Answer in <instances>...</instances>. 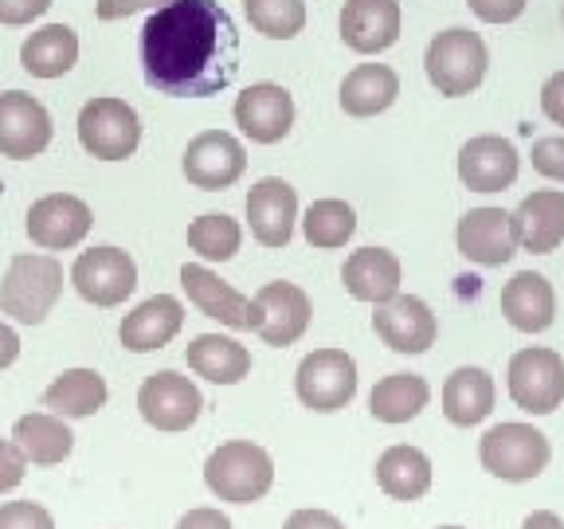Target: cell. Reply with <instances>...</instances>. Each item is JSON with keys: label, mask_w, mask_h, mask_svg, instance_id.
<instances>
[{"label": "cell", "mask_w": 564, "mask_h": 529, "mask_svg": "<svg viewBox=\"0 0 564 529\" xmlns=\"http://www.w3.org/2000/svg\"><path fill=\"white\" fill-rule=\"evenodd\" d=\"M141 71L158 95L208 98L239 75V32L220 0H173L141 28Z\"/></svg>", "instance_id": "1"}, {"label": "cell", "mask_w": 564, "mask_h": 529, "mask_svg": "<svg viewBox=\"0 0 564 529\" xmlns=\"http://www.w3.org/2000/svg\"><path fill=\"white\" fill-rule=\"evenodd\" d=\"M63 294V267L55 256L44 251H24L12 256L4 282H0V314L17 317L24 326H40L55 310Z\"/></svg>", "instance_id": "2"}, {"label": "cell", "mask_w": 564, "mask_h": 529, "mask_svg": "<svg viewBox=\"0 0 564 529\" xmlns=\"http://www.w3.org/2000/svg\"><path fill=\"white\" fill-rule=\"evenodd\" d=\"M204 483L208 490L231 506H251L259 503L274 486V463L259 443L251 440H231L220 443L204 463Z\"/></svg>", "instance_id": "3"}, {"label": "cell", "mask_w": 564, "mask_h": 529, "mask_svg": "<svg viewBox=\"0 0 564 529\" xmlns=\"http://www.w3.org/2000/svg\"><path fill=\"white\" fill-rule=\"evenodd\" d=\"M486 67H490V52H486L482 35L470 28H447L427 44L423 55V71L427 83L440 90L443 98H463L470 90L482 87Z\"/></svg>", "instance_id": "4"}, {"label": "cell", "mask_w": 564, "mask_h": 529, "mask_svg": "<svg viewBox=\"0 0 564 529\" xmlns=\"http://www.w3.org/2000/svg\"><path fill=\"white\" fill-rule=\"evenodd\" d=\"M549 455H553V447H549L545 432H538L533 423H494L478 443L482 467L506 483L538 478L549 467Z\"/></svg>", "instance_id": "5"}, {"label": "cell", "mask_w": 564, "mask_h": 529, "mask_svg": "<svg viewBox=\"0 0 564 529\" xmlns=\"http://www.w3.org/2000/svg\"><path fill=\"white\" fill-rule=\"evenodd\" d=\"M510 400L529 415H549L564 404V357L545 345H529L510 357L506 369Z\"/></svg>", "instance_id": "6"}, {"label": "cell", "mask_w": 564, "mask_h": 529, "mask_svg": "<svg viewBox=\"0 0 564 529\" xmlns=\"http://www.w3.org/2000/svg\"><path fill=\"white\" fill-rule=\"evenodd\" d=\"M79 145L98 161H126L141 145V118L126 98H90L79 110Z\"/></svg>", "instance_id": "7"}, {"label": "cell", "mask_w": 564, "mask_h": 529, "mask_svg": "<svg viewBox=\"0 0 564 529\" xmlns=\"http://www.w3.org/2000/svg\"><path fill=\"white\" fill-rule=\"evenodd\" d=\"M294 388L310 412H341L357 397V361L345 349H314L302 357Z\"/></svg>", "instance_id": "8"}, {"label": "cell", "mask_w": 564, "mask_h": 529, "mask_svg": "<svg viewBox=\"0 0 564 529\" xmlns=\"http://www.w3.org/2000/svg\"><path fill=\"white\" fill-rule=\"evenodd\" d=\"M310 294L294 282H267L251 299V314H247V330H256L267 345L286 349L310 330Z\"/></svg>", "instance_id": "9"}, {"label": "cell", "mask_w": 564, "mask_h": 529, "mask_svg": "<svg viewBox=\"0 0 564 529\" xmlns=\"http://www.w3.org/2000/svg\"><path fill=\"white\" fill-rule=\"evenodd\" d=\"M70 287L90 306H122L138 291V263L126 256L122 247H90L70 267Z\"/></svg>", "instance_id": "10"}, {"label": "cell", "mask_w": 564, "mask_h": 529, "mask_svg": "<svg viewBox=\"0 0 564 529\" xmlns=\"http://www.w3.org/2000/svg\"><path fill=\"white\" fill-rule=\"evenodd\" d=\"M200 408H204L200 388L173 369L153 373L138 388L141 420L150 423V428H158V432H188L200 420Z\"/></svg>", "instance_id": "11"}, {"label": "cell", "mask_w": 564, "mask_h": 529, "mask_svg": "<svg viewBox=\"0 0 564 529\" xmlns=\"http://www.w3.org/2000/svg\"><path fill=\"white\" fill-rule=\"evenodd\" d=\"M181 169H185L188 185L193 188L220 193V188H231L239 176H243L247 150H243V141L231 138L228 130H204L188 141L185 158H181Z\"/></svg>", "instance_id": "12"}, {"label": "cell", "mask_w": 564, "mask_h": 529, "mask_svg": "<svg viewBox=\"0 0 564 529\" xmlns=\"http://www.w3.org/2000/svg\"><path fill=\"white\" fill-rule=\"evenodd\" d=\"M52 115L44 110V102L24 90H4L0 95V158L28 161L52 145Z\"/></svg>", "instance_id": "13"}, {"label": "cell", "mask_w": 564, "mask_h": 529, "mask_svg": "<svg viewBox=\"0 0 564 529\" xmlns=\"http://www.w3.org/2000/svg\"><path fill=\"white\" fill-rule=\"evenodd\" d=\"M458 256L470 259L478 267H502L518 256V231H513V216L502 208H470L455 231Z\"/></svg>", "instance_id": "14"}, {"label": "cell", "mask_w": 564, "mask_h": 529, "mask_svg": "<svg viewBox=\"0 0 564 529\" xmlns=\"http://www.w3.org/2000/svg\"><path fill=\"white\" fill-rule=\"evenodd\" d=\"M372 330L392 353H427L440 337L432 306L415 294H397V299L380 302L372 314Z\"/></svg>", "instance_id": "15"}, {"label": "cell", "mask_w": 564, "mask_h": 529, "mask_svg": "<svg viewBox=\"0 0 564 529\" xmlns=\"http://www.w3.org/2000/svg\"><path fill=\"white\" fill-rule=\"evenodd\" d=\"M521 158L513 150V141L498 138V133H478V138L463 141L458 150V181L470 193H502L518 181Z\"/></svg>", "instance_id": "16"}, {"label": "cell", "mask_w": 564, "mask_h": 529, "mask_svg": "<svg viewBox=\"0 0 564 529\" xmlns=\"http://www.w3.org/2000/svg\"><path fill=\"white\" fill-rule=\"evenodd\" d=\"M90 224H95L90 208L70 193H52L28 208V236H32L35 247H44V251L79 247L87 239Z\"/></svg>", "instance_id": "17"}, {"label": "cell", "mask_w": 564, "mask_h": 529, "mask_svg": "<svg viewBox=\"0 0 564 529\" xmlns=\"http://www.w3.org/2000/svg\"><path fill=\"white\" fill-rule=\"evenodd\" d=\"M236 126L256 141V145H274L291 133L294 126V98L279 83H251L236 98Z\"/></svg>", "instance_id": "18"}, {"label": "cell", "mask_w": 564, "mask_h": 529, "mask_svg": "<svg viewBox=\"0 0 564 529\" xmlns=\"http://www.w3.org/2000/svg\"><path fill=\"white\" fill-rule=\"evenodd\" d=\"M247 224L263 247H286L299 224V193L282 176H263L247 193Z\"/></svg>", "instance_id": "19"}, {"label": "cell", "mask_w": 564, "mask_h": 529, "mask_svg": "<svg viewBox=\"0 0 564 529\" xmlns=\"http://www.w3.org/2000/svg\"><path fill=\"white\" fill-rule=\"evenodd\" d=\"M341 40L357 55H380L400 40L397 0H345Z\"/></svg>", "instance_id": "20"}, {"label": "cell", "mask_w": 564, "mask_h": 529, "mask_svg": "<svg viewBox=\"0 0 564 529\" xmlns=\"http://www.w3.org/2000/svg\"><path fill=\"white\" fill-rule=\"evenodd\" d=\"M181 326H185V306H181V299H173V294H153V299H145L138 310H130V314L122 317L118 337H122V345L130 353H153V349H165V345L181 334Z\"/></svg>", "instance_id": "21"}, {"label": "cell", "mask_w": 564, "mask_h": 529, "mask_svg": "<svg viewBox=\"0 0 564 529\" xmlns=\"http://www.w3.org/2000/svg\"><path fill=\"white\" fill-rule=\"evenodd\" d=\"M513 216V231H518V244L533 256H549L564 244V193L561 188H538L529 193Z\"/></svg>", "instance_id": "22"}, {"label": "cell", "mask_w": 564, "mask_h": 529, "mask_svg": "<svg viewBox=\"0 0 564 529\" xmlns=\"http://www.w3.org/2000/svg\"><path fill=\"white\" fill-rule=\"evenodd\" d=\"M181 287H185L188 302H193L200 314L216 317L228 330H247V314H251V299L224 282L216 271H208L204 263H185L181 267Z\"/></svg>", "instance_id": "23"}, {"label": "cell", "mask_w": 564, "mask_h": 529, "mask_svg": "<svg viewBox=\"0 0 564 529\" xmlns=\"http://www.w3.org/2000/svg\"><path fill=\"white\" fill-rule=\"evenodd\" d=\"M502 314L513 330H521V334H541V330H549L556 317L553 282L538 271L513 274V279L502 287Z\"/></svg>", "instance_id": "24"}, {"label": "cell", "mask_w": 564, "mask_h": 529, "mask_svg": "<svg viewBox=\"0 0 564 529\" xmlns=\"http://www.w3.org/2000/svg\"><path fill=\"white\" fill-rule=\"evenodd\" d=\"M341 282L357 302L380 306V302L400 294V259L388 247H361L345 259Z\"/></svg>", "instance_id": "25"}, {"label": "cell", "mask_w": 564, "mask_h": 529, "mask_svg": "<svg viewBox=\"0 0 564 529\" xmlns=\"http://www.w3.org/2000/svg\"><path fill=\"white\" fill-rule=\"evenodd\" d=\"M494 377L478 365H463L443 380V415H447L455 428H475L486 415L494 412Z\"/></svg>", "instance_id": "26"}, {"label": "cell", "mask_w": 564, "mask_h": 529, "mask_svg": "<svg viewBox=\"0 0 564 529\" xmlns=\"http://www.w3.org/2000/svg\"><path fill=\"white\" fill-rule=\"evenodd\" d=\"M400 95V75L388 63H361L341 83V110L352 118L384 115Z\"/></svg>", "instance_id": "27"}, {"label": "cell", "mask_w": 564, "mask_h": 529, "mask_svg": "<svg viewBox=\"0 0 564 529\" xmlns=\"http://www.w3.org/2000/svg\"><path fill=\"white\" fill-rule=\"evenodd\" d=\"M377 483L388 498L397 503H415L432 490V458L412 443H397L377 458Z\"/></svg>", "instance_id": "28"}, {"label": "cell", "mask_w": 564, "mask_h": 529, "mask_svg": "<svg viewBox=\"0 0 564 529\" xmlns=\"http://www.w3.org/2000/svg\"><path fill=\"white\" fill-rule=\"evenodd\" d=\"M79 63V35L67 24H47L32 32L20 47V67L35 79H59Z\"/></svg>", "instance_id": "29"}, {"label": "cell", "mask_w": 564, "mask_h": 529, "mask_svg": "<svg viewBox=\"0 0 564 529\" xmlns=\"http://www.w3.org/2000/svg\"><path fill=\"white\" fill-rule=\"evenodd\" d=\"M185 361L196 377L212 380V385H239L251 373V353L247 345H239L236 337L220 334H200L185 349Z\"/></svg>", "instance_id": "30"}, {"label": "cell", "mask_w": 564, "mask_h": 529, "mask_svg": "<svg viewBox=\"0 0 564 529\" xmlns=\"http://www.w3.org/2000/svg\"><path fill=\"white\" fill-rule=\"evenodd\" d=\"M12 443L24 451L28 463H35V467H55V463H63V458L70 455L75 435H70V428L63 423V415L32 412V415H20L17 420Z\"/></svg>", "instance_id": "31"}, {"label": "cell", "mask_w": 564, "mask_h": 529, "mask_svg": "<svg viewBox=\"0 0 564 529\" xmlns=\"http://www.w3.org/2000/svg\"><path fill=\"white\" fill-rule=\"evenodd\" d=\"M110 388L95 369H67L63 377H55L44 392V408L63 420H83V415L102 412Z\"/></svg>", "instance_id": "32"}, {"label": "cell", "mask_w": 564, "mask_h": 529, "mask_svg": "<svg viewBox=\"0 0 564 529\" xmlns=\"http://www.w3.org/2000/svg\"><path fill=\"white\" fill-rule=\"evenodd\" d=\"M427 400H432V385L420 373H388L372 388L369 412L380 423H408L427 408Z\"/></svg>", "instance_id": "33"}, {"label": "cell", "mask_w": 564, "mask_h": 529, "mask_svg": "<svg viewBox=\"0 0 564 529\" xmlns=\"http://www.w3.org/2000/svg\"><path fill=\"white\" fill-rule=\"evenodd\" d=\"M302 231H306V244L317 247V251H334V247H345L357 231V212L352 204L337 201V196H326V201H314L302 216Z\"/></svg>", "instance_id": "34"}, {"label": "cell", "mask_w": 564, "mask_h": 529, "mask_svg": "<svg viewBox=\"0 0 564 529\" xmlns=\"http://www.w3.org/2000/svg\"><path fill=\"white\" fill-rule=\"evenodd\" d=\"M239 244H243V228L224 212H208V216L188 224V247L204 263H228L239 251Z\"/></svg>", "instance_id": "35"}, {"label": "cell", "mask_w": 564, "mask_h": 529, "mask_svg": "<svg viewBox=\"0 0 564 529\" xmlns=\"http://www.w3.org/2000/svg\"><path fill=\"white\" fill-rule=\"evenodd\" d=\"M247 20L267 40H294L306 28V4L302 0H243Z\"/></svg>", "instance_id": "36"}, {"label": "cell", "mask_w": 564, "mask_h": 529, "mask_svg": "<svg viewBox=\"0 0 564 529\" xmlns=\"http://www.w3.org/2000/svg\"><path fill=\"white\" fill-rule=\"evenodd\" d=\"M0 529H55V518L40 503H4Z\"/></svg>", "instance_id": "37"}, {"label": "cell", "mask_w": 564, "mask_h": 529, "mask_svg": "<svg viewBox=\"0 0 564 529\" xmlns=\"http://www.w3.org/2000/svg\"><path fill=\"white\" fill-rule=\"evenodd\" d=\"M529 158H533V169H538L541 176L564 181V133L533 141V153H529Z\"/></svg>", "instance_id": "38"}, {"label": "cell", "mask_w": 564, "mask_h": 529, "mask_svg": "<svg viewBox=\"0 0 564 529\" xmlns=\"http://www.w3.org/2000/svg\"><path fill=\"white\" fill-rule=\"evenodd\" d=\"M467 4L482 24H513L529 0H467Z\"/></svg>", "instance_id": "39"}, {"label": "cell", "mask_w": 564, "mask_h": 529, "mask_svg": "<svg viewBox=\"0 0 564 529\" xmlns=\"http://www.w3.org/2000/svg\"><path fill=\"white\" fill-rule=\"evenodd\" d=\"M28 475V455L17 447V443L0 440V494L4 490H17Z\"/></svg>", "instance_id": "40"}, {"label": "cell", "mask_w": 564, "mask_h": 529, "mask_svg": "<svg viewBox=\"0 0 564 529\" xmlns=\"http://www.w3.org/2000/svg\"><path fill=\"white\" fill-rule=\"evenodd\" d=\"M52 9V0H0V24L20 28L40 20L44 12Z\"/></svg>", "instance_id": "41"}, {"label": "cell", "mask_w": 564, "mask_h": 529, "mask_svg": "<svg viewBox=\"0 0 564 529\" xmlns=\"http://www.w3.org/2000/svg\"><path fill=\"white\" fill-rule=\"evenodd\" d=\"M165 4H173V0H98V9H95V17L98 20H122V17H133V12H141V9H165Z\"/></svg>", "instance_id": "42"}, {"label": "cell", "mask_w": 564, "mask_h": 529, "mask_svg": "<svg viewBox=\"0 0 564 529\" xmlns=\"http://www.w3.org/2000/svg\"><path fill=\"white\" fill-rule=\"evenodd\" d=\"M541 110L553 126H564V71L549 75L545 87H541Z\"/></svg>", "instance_id": "43"}, {"label": "cell", "mask_w": 564, "mask_h": 529, "mask_svg": "<svg viewBox=\"0 0 564 529\" xmlns=\"http://www.w3.org/2000/svg\"><path fill=\"white\" fill-rule=\"evenodd\" d=\"M282 529H345V521L329 510H294Z\"/></svg>", "instance_id": "44"}, {"label": "cell", "mask_w": 564, "mask_h": 529, "mask_svg": "<svg viewBox=\"0 0 564 529\" xmlns=\"http://www.w3.org/2000/svg\"><path fill=\"white\" fill-rule=\"evenodd\" d=\"M176 529H231L228 514L212 510V506H196V510H188L185 518L176 521Z\"/></svg>", "instance_id": "45"}, {"label": "cell", "mask_w": 564, "mask_h": 529, "mask_svg": "<svg viewBox=\"0 0 564 529\" xmlns=\"http://www.w3.org/2000/svg\"><path fill=\"white\" fill-rule=\"evenodd\" d=\"M17 357H20V334L9 322H0V369H9Z\"/></svg>", "instance_id": "46"}, {"label": "cell", "mask_w": 564, "mask_h": 529, "mask_svg": "<svg viewBox=\"0 0 564 529\" xmlns=\"http://www.w3.org/2000/svg\"><path fill=\"white\" fill-rule=\"evenodd\" d=\"M521 529H564V518L553 510H538V514H529L525 521H521Z\"/></svg>", "instance_id": "47"}, {"label": "cell", "mask_w": 564, "mask_h": 529, "mask_svg": "<svg viewBox=\"0 0 564 529\" xmlns=\"http://www.w3.org/2000/svg\"><path fill=\"white\" fill-rule=\"evenodd\" d=\"M443 529H458V526H443Z\"/></svg>", "instance_id": "48"}]
</instances>
